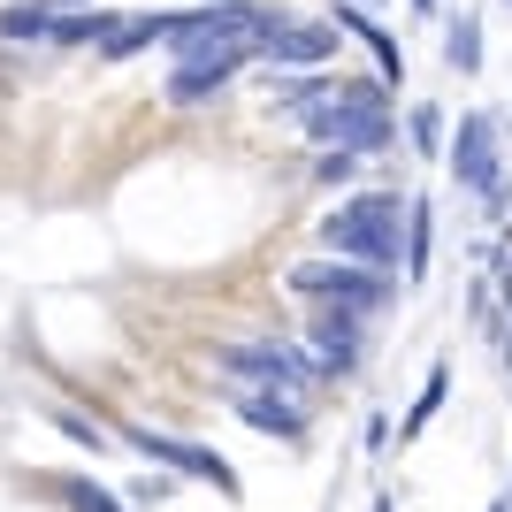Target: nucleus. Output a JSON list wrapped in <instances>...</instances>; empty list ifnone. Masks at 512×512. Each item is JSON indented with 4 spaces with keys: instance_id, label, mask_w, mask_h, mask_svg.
I'll return each instance as SVG.
<instances>
[{
    "instance_id": "412c9836",
    "label": "nucleus",
    "mask_w": 512,
    "mask_h": 512,
    "mask_svg": "<svg viewBox=\"0 0 512 512\" xmlns=\"http://www.w3.org/2000/svg\"><path fill=\"white\" fill-rule=\"evenodd\" d=\"M54 428H62V436H77V444H92V451H107V436L85 421V413H69V406H54Z\"/></svg>"
},
{
    "instance_id": "9b49d317",
    "label": "nucleus",
    "mask_w": 512,
    "mask_h": 512,
    "mask_svg": "<svg viewBox=\"0 0 512 512\" xmlns=\"http://www.w3.org/2000/svg\"><path fill=\"white\" fill-rule=\"evenodd\" d=\"M428 253H436V207H428V199H406V260H398V276L421 283Z\"/></svg>"
},
{
    "instance_id": "f3484780",
    "label": "nucleus",
    "mask_w": 512,
    "mask_h": 512,
    "mask_svg": "<svg viewBox=\"0 0 512 512\" xmlns=\"http://www.w3.org/2000/svg\"><path fill=\"white\" fill-rule=\"evenodd\" d=\"M360 161H367V153H352V146H314V169H306V176H314L321 192H344V184L360 176Z\"/></svg>"
},
{
    "instance_id": "b1692460",
    "label": "nucleus",
    "mask_w": 512,
    "mask_h": 512,
    "mask_svg": "<svg viewBox=\"0 0 512 512\" xmlns=\"http://www.w3.org/2000/svg\"><path fill=\"white\" fill-rule=\"evenodd\" d=\"M490 512H512V497H497V505H490Z\"/></svg>"
},
{
    "instance_id": "5701e85b",
    "label": "nucleus",
    "mask_w": 512,
    "mask_h": 512,
    "mask_svg": "<svg viewBox=\"0 0 512 512\" xmlns=\"http://www.w3.org/2000/svg\"><path fill=\"white\" fill-rule=\"evenodd\" d=\"M367 451H375V459H383V451H390V413H383V406L367 413Z\"/></svg>"
},
{
    "instance_id": "f8f14e48",
    "label": "nucleus",
    "mask_w": 512,
    "mask_h": 512,
    "mask_svg": "<svg viewBox=\"0 0 512 512\" xmlns=\"http://www.w3.org/2000/svg\"><path fill=\"white\" fill-rule=\"evenodd\" d=\"M444 62L459 69V77L482 69V16H474V8H459V16L444 23Z\"/></svg>"
},
{
    "instance_id": "f03ea898",
    "label": "nucleus",
    "mask_w": 512,
    "mask_h": 512,
    "mask_svg": "<svg viewBox=\"0 0 512 512\" xmlns=\"http://www.w3.org/2000/svg\"><path fill=\"white\" fill-rule=\"evenodd\" d=\"M306 138L314 146H352V153H383L398 138V115H390V85H337L306 100Z\"/></svg>"
},
{
    "instance_id": "bb28decb",
    "label": "nucleus",
    "mask_w": 512,
    "mask_h": 512,
    "mask_svg": "<svg viewBox=\"0 0 512 512\" xmlns=\"http://www.w3.org/2000/svg\"><path fill=\"white\" fill-rule=\"evenodd\" d=\"M54 8H77V0H54Z\"/></svg>"
},
{
    "instance_id": "a878e982",
    "label": "nucleus",
    "mask_w": 512,
    "mask_h": 512,
    "mask_svg": "<svg viewBox=\"0 0 512 512\" xmlns=\"http://www.w3.org/2000/svg\"><path fill=\"white\" fill-rule=\"evenodd\" d=\"M375 512H390V497H375Z\"/></svg>"
},
{
    "instance_id": "39448f33",
    "label": "nucleus",
    "mask_w": 512,
    "mask_h": 512,
    "mask_svg": "<svg viewBox=\"0 0 512 512\" xmlns=\"http://www.w3.org/2000/svg\"><path fill=\"white\" fill-rule=\"evenodd\" d=\"M123 444L138 451V459H153V467L184 474V482H207V490H222L230 505H245V482H237V467L222 451L192 444V436H161V428H146V421H123Z\"/></svg>"
},
{
    "instance_id": "aec40b11",
    "label": "nucleus",
    "mask_w": 512,
    "mask_h": 512,
    "mask_svg": "<svg viewBox=\"0 0 512 512\" xmlns=\"http://www.w3.org/2000/svg\"><path fill=\"white\" fill-rule=\"evenodd\" d=\"M46 23L54 16H46L39 0H31V8H8V16H0V39H46Z\"/></svg>"
},
{
    "instance_id": "2eb2a0df",
    "label": "nucleus",
    "mask_w": 512,
    "mask_h": 512,
    "mask_svg": "<svg viewBox=\"0 0 512 512\" xmlns=\"http://www.w3.org/2000/svg\"><path fill=\"white\" fill-rule=\"evenodd\" d=\"M115 23H123V16H107V8H92V16H54V23H46V39H54V46H107Z\"/></svg>"
},
{
    "instance_id": "4be33fe9",
    "label": "nucleus",
    "mask_w": 512,
    "mask_h": 512,
    "mask_svg": "<svg viewBox=\"0 0 512 512\" xmlns=\"http://www.w3.org/2000/svg\"><path fill=\"white\" fill-rule=\"evenodd\" d=\"M329 92V77H291V85H276V100L283 107H306V100H321Z\"/></svg>"
},
{
    "instance_id": "9d476101",
    "label": "nucleus",
    "mask_w": 512,
    "mask_h": 512,
    "mask_svg": "<svg viewBox=\"0 0 512 512\" xmlns=\"http://www.w3.org/2000/svg\"><path fill=\"white\" fill-rule=\"evenodd\" d=\"M245 62H253V46H222L214 62H176V69H169V107H199V100H214V92L230 85Z\"/></svg>"
},
{
    "instance_id": "dca6fc26",
    "label": "nucleus",
    "mask_w": 512,
    "mask_h": 512,
    "mask_svg": "<svg viewBox=\"0 0 512 512\" xmlns=\"http://www.w3.org/2000/svg\"><path fill=\"white\" fill-rule=\"evenodd\" d=\"M444 390H451V375H444V367H428V383H421V398H413V413L398 421V444H413V436H421V428L444 413Z\"/></svg>"
},
{
    "instance_id": "20e7f679",
    "label": "nucleus",
    "mask_w": 512,
    "mask_h": 512,
    "mask_svg": "<svg viewBox=\"0 0 512 512\" xmlns=\"http://www.w3.org/2000/svg\"><path fill=\"white\" fill-rule=\"evenodd\" d=\"M291 291H299L306 306H352V314H383L390 299H398V276L390 268H367V260H299L291 268Z\"/></svg>"
},
{
    "instance_id": "cd10ccee",
    "label": "nucleus",
    "mask_w": 512,
    "mask_h": 512,
    "mask_svg": "<svg viewBox=\"0 0 512 512\" xmlns=\"http://www.w3.org/2000/svg\"><path fill=\"white\" fill-rule=\"evenodd\" d=\"M375 8H383V0H375Z\"/></svg>"
},
{
    "instance_id": "0eeeda50",
    "label": "nucleus",
    "mask_w": 512,
    "mask_h": 512,
    "mask_svg": "<svg viewBox=\"0 0 512 512\" xmlns=\"http://www.w3.org/2000/svg\"><path fill=\"white\" fill-rule=\"evenodd\" d=\"M253 54L268 69H321L329 54H337V23H283V16H268L260 39H253Z\"/></svg>"
},
{
    "instance_id": "423d86ee",
    "label": "nucleus",
    "mask_w": 512,
    "mask_h": 512,
    "mask_svg": "<svg viewBox=\"0 0 512 512\" xmlns=\"http://www.w3.org/2000/svg\"><path fill=\"white\" fill-rule=\"evenodd\" d=\"M306 344H314L321 383H337V375H360L367 314H352V306H314V321H306Z\"/></svg>"
},
{
    "instance_id": "1a4fd4ad",
    "label": "nucleus",
    "mask_w": 512,
    "mask_h": 512,
    "mask_svg": "<svg viewBox=\"0 0 512 512\" xmlns=\"http://www.w3.org/2000/svg\"><path fill=\"white\" fill-rule=\"evenodd\" d=\"M230 406H237V421L253 428V436H276V444H306V428H314V413H306L299 390H237Z\"/></svg>"
},
{
    "instance_id": "f257e3e1",
    "label": "nucleus",
    "mask_w": 512,
    "mask_h": 512,
    "mask_svg": "<svg viewBox=\"0 0 512 512\" xmlns=\"http://www.w3.org/2000/svg\"><path fill=\"white\" fill-rule=\"evenodd\" d=\"M406 199L398 192H352L314 222V245L337 260H367V268H390L398 276V260H406Z\"/></svg>"
},
{
    "instance_id": "6ab92c4d",
    "label": "nucleus",
    "mask_w": 512,
    "mask_h": 512,
    "mask_svg": "<svg viewBox=\"0 0 512 512\" xmlns=\"http://www.w3.org/2000/svg\"><path fill=\"white\" fill-rule=\"evenodd\" d=\"M444 138H451V130H444V107L421 100V107H413V146H421V153H444Z\"/></svg>"
},
{
    "instance_id": "4468645a",
    "label": "nucleus",
    "mask_w": 512,
    "mask_h": 512,
    "mask_svg": "<svg viewBox=\"0 0 512 512\" xmlns=\"http://www.w3.org/2000/svg\"><path fill=\"white\" fill-rule=\"evenodd\" d=\"M337 23H352L367 46H375V69H383V85H406V46L390 39V31H375V23L360 16V8H337Z\"/></svg>"
},
{
    "instance_id": "a211bd4d",
    "label": "nucleus",
    "mask_w": 512,
    "mask_h": 512,
    "mask_svg": "<svg viewBox=\"0 0 512 512\" xmlns=\"http://www.w3.org/2000/svg\"><path fill=\"white\" fill-rule=\"evenodd\" d=\"M62 497H69V512H123V505H115V490L85 482V474H69V482H62Z\"/></svg>"
},
{
    "instance_id": "7ed1b4c3",
    "label": "nucleus",
    "mask_w": 512,
    "mask_h": 512,
    "mask_svg": "<svg viewBox=\"0 0 512 512\" xmlns=\"http://www.w3.org/2000/svg\"><path fill=\"white\" fill-rule=\"evenodd\" d=\"M214 375H222L230 390H299V398H314V390H321L314 352H299V344H283V337L222 344V352H214Z\"/></svg>"
},
{
    "instance_id": "ddd939ff",
    "label": "nucleus",
    "mask_w": 512,
    "mask_h": 512,
    "mask_svg": "<svg viewBox=\"0 0 512 512\" xmlns=\"http://www.w3.org/2000/svg\"><path fill=\"white\" fill-rule=\"evenodd\" d=\"M153 39H169V16H123L115 31H107L100 54H107V62H130V54H146Z\"/></svg>"
},
{
    "instance_id": "6e6552de",
    "label": "nucleus",
    "mask_w": 512,
    "mask_h": 512,
    "mask_svg": "<svg viewBox=\"0 0 512 512\" xmlns=\"http://www.w3.org/2000/svg\"><path fill=\"white\" fill-rule=\"evenodd\" d=\"M451 176L467 184V192H482V184H497V169H505V153H497V115L490 107H467L459 115V138L444 146Z\"/></svg>"
},
{
    "instance_id": "393cba45",
    "label": "nucleus",
    "mask_w": 512,
    "mask_h": 512,
    "mask_svg": "<svg viewBox=\"0 0 512 512\" xmlns=\"http://www.w3.org/2000/svg\"><path fill=\"white\" fill-rule=\"evenodd\" d=\"M505 375H512V337H505Z\"/></svg>"
}]
</instances>
